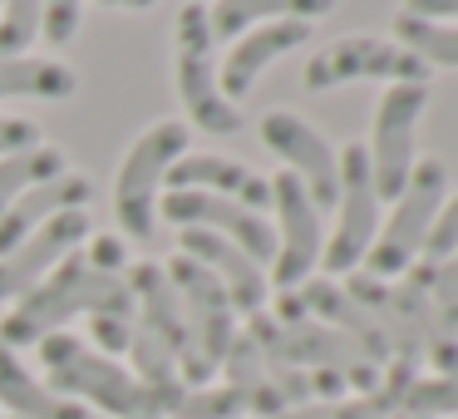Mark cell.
Here are the masks:
<instances>
[{"label": "cell", "mask_w": 458, "mask_h": 419, "mask_svg": "<svg viewBox=\"0 0 458 419\" xmlns=\"http://www.w3.org/2000/svg\"><path fill=\"white\" fill-rule=\"evenodd\" d=\"M74 316H139L129 291V242L119 232H94L89 247L70 252L30 296L15 301V311L0 321V346H40Z\"/></svg>", "instance_id": "cell-1"}, {"label": "cell", "mask_w": 458, "mask_h": 419, "mask_svg": "<svg viewBox=\"0 0 458 419\" xmlns=\"http://www.w3.org/2000/svg\"><path fill=\"white\" fill-rule=\"evenodd\" d=\"M40 365H45V375H50V389L64 399H80V405L89 399V405H99L104 415H114V419H163L148 389H143L119 360L99 355V350L84 346L80 336H64V330L45 336L40 340Z\"/></svg>", "instance_id": "cell-2"}, {"label": "cell", "mask_w": 458, "mask_h": 419, "mask_svg": "<svg viewBox=\"0 0 458 419\" xmlns=\"http://www.w3.org/2000/svg\"><path fill=\"white\" fill-rule=\"evenodd\" d=\"M448 198V168L438 158H419L404 192L389 202V218H379L375 247L365 257V277L399 281L414 261H424V242L434 232V218Z\"/></svg>", "instance_id": "cell-3"}, {"label": "cell", "mask_w": 458, "mask_h": 419, "mask_svg": "<svg viewBox=\"0 0 458 419\" xmlns=\"http://www.w3.org/2000/svg\"><path fill=\"white\" fill-rule=\"evenodd\" d=\"M188 153V124L163 119L123 153L119 178H114V218H119V237L148 242L153 222H158V188L168 168Z\"/></svg>", "instance_id": "cell-4"}, {"label": "cell", "mask_w": 458, "mask_h": 419, "mask_svg": "<svg viewBox=\"0 0 458 419\" xmlns=\"http://www.w3.org/2000/svg\"><path fill=\"white\" fill-rule=\"evenodd\" d=\"M173 80H178V99L192 124L208 133H242L237 104H227L217 84V60H212V25L208 5L188 0L178 11V30H173Z\"/></svg>", "instance_id": "cell-5"}, {"label": "cell", "mask_w": 458, "mask_h": 419, "mask_svg": "<svg viewBox=\"0 0 458 419\" xmlns=\"http://www.w3.org/2000/svg\"><path fill=\"white\" fill-rule=\"evenodd\" d=\"M163 271H168L173 291H178V301H182L188 340H192V370L182 375V385L198 389V385H208L212 370H217L222 355H227L232 336H237V311H232L227 286H222L202 261H192V257H182V252H178Z\"/></svg>", "instance_id": "cell-6"}, {"label": "cell", "mask_w": 458, "mask_h": 419, "mask_svg": "<svg viewBox=\"0 0 458 419\" xmlns=\"http://www.w3.org/2000/svg\"><path fill=\"white\" fill-rule=\"evenodd\" d=\"M379 232V192L375 178H369V158L365 143H350L340 149V198H335V232L326 237V252H320V267L326 277H350V271L365 267L369 247H375Z\"/></svg>", "instance_id": "cell-7"}, {"label": "cell", "mask_w": 458, "mask_h": 419, "mask_svg": "<svg viewBox=\"0 0 458 419\" xmlns=\"http://www.w3.org/2000/svg\"><path fill=\"white\" fill-rule=\"evenodd\" d=\"M428 109V84H385L375 104V129H369L365 158L369 178H375L379 202H394L404 192L409 173H414V133Z\"/></svg>", "instance_id": "cell-8"}, {"label": "cell", "mask_w": 458, "mask_h": 419, "mask_svg": "<svg viewBox=\"0 0 458 419\" xmlns=\"http://www.w3.org/2000/svg\"><path fill=\"white\" fill-rule=\"evenodd\" d=\"M271 316H276L281 330H286V346H291V355H296V365L316 370V375H335L345 389L375 395L379 365L355 346V340H345L340 330H330L326 321L310 316V311L301 306L296 291H281V296H276V311H271Z\"/></svg>", "instance_id": "cell-9"}, {"label": "cell", "mask_w": 458, "mask_h": 419, "mask_svg": "<svg viewBox=\"0 0 458 419\" xmlns=\"http://www.w3.org/2000/svg\"><path fill=\"white\" fill-rule=\"evenodd\" d=\"M306 90L326 94L340 90V84L355 80H385V84H428V64L414 60L404 45L379 40V35H340L326 50H316L306 60Z\"/></svg>", "instance_id": "cell-10"}, {"label": "cell", "mask_w": 458, "mask_h": 419, "mask_svg": "<svg viewBox=\"0 0 458 419\" xmlns=\"http://www.w3.org/2000/svg\"><path fill=\"white\" fill-rule=\"evenodd\" d=\"M271 212H276V261L271 277L281 291H296L310 281V271L320 267L326 252V227H320V208L310 202V192L301 188V178H291L286 168L271 178Z\"/></svg>", "instance_id": "cell-11"}, {"label": "cell", "mask_w": 458, "mask_h": 419, "mask_svg": "<svg viewBox=\"0 0 458 419\" xmlns=\"http://www.w3.org/2000/svg\"><path fill=\"white\" fill-rule=\"evenodd\" d=\"M257 133H261V143L286 163L291 178H301V188L310 192V202H316L320 212L335 208V198H340V153L330 149L301 114L271 109V114H261Z\"/></svg>", "instance_id": "cell-12"}, {"label": "cell", "mask_w": 458, "mask_h": 419, "mask_svg": "<svg viewBox=\"0 0 458 419\" xmlns=\"http://www.w3.org/2000/svg\"><path fill=\"white\" fill-rule=\"evenodd\" d=\"M94 237V222L89 208H70L60 218H50L45 227H35L21 247H11L0 257V301H21L60 267L70 252H80L84 242Z\"/></svg>", "instance_id": "cell-13"}, {"label": "cell", "mask_w": 458, "mask_h": 419, "mask_svg": "<svg viewBox=\"0 0 458 419\" xmlns=\"http://www.w3.org/2000/svg\"><path fill=\"white\" fill-rule=\"evenodd\" d=\"M163 218L178 222V227H202L227 237L232 247H242L257 267L276 261V227H271L261 212L242 208L232 198H212V192H168L163 198Z\"/></svg>", "instance_id": "cell-14"}, {"label": "cell", "mask_w": 458, "mask_h": 419, "mask_svg": "<svg viewBox=\"0 0 458 419\" xmlns=\"http://www.w3.org/2000/svg\"><path fill=\"white\" fill-rule=\"evenodd\" d=\"M168 192H212V198H232L242 208L261 212L271 208V178L251 173L247 163L227 158V153H182L168 168Z\"/></svg>", "instance_id": "cell-15"}, {"label": "cell", "mask_w": 458, "mask_h": 419, "mask_svg": "<svg viewBox=\"0 0 458 419\" xmlns=\"http://www.w3.org/2000/svg\"><path fill=\"white\" fill-rule=\"evenodd\" d=\"M182 257L202 261V267L212 271V277L227 286L232 296V311H242V316H257V311H267V267H257V261L247 257L242 247H232L227 237H217V232H202V227H182Z\"/></svg>", "instance_id": "cell-16"}, {"label": "cell", "mask_w": 458, "mask_h": 419, "mask_svg": "<svg viewBox=\"0 0 458 419\" xmlns=\"http://www.w3.org/2000/svg\"><path fill=\"white\" fill-rule=\"evenodd\" d=\"M306 40H310L306 21H271V25L247 30L242 40H232L227 60H222V70H217V84H222V94H227V104L247 99L251 84L261 80V70H267L271 60H281V55L301 50Z\"/></svg>", "instance_id": "cell-17"}, {"label": "cell", "mask_w": 458, "mask_h": 419, "mask_svg": "<svg viewBox=\"0 0 458 419\" xmlns=\"http://www.w3.org/2000/svg\"><path fill=\"white\" fill-rule=\"evenodd\" d=\"M129 291H133V306H139V326L153 330V336L173 350L178 375H188L192 370L188 316H182V301H178V291H173L168 271H163L158 261H139V267H129Z\"/></svg>", "instance_id": "cell-18"}, {"label": "cell", "mask_w": 458, "mask_h": 419, "mask_svg": "<svg viewBox=\"0 0 458 419\" xmlns=\"http://www.w3.org/2000/svg\"><path fill=\"white\" fill-rule=\"evenodd\" d=\"M296 296H301V306L310 311L316 321H326L330 330H340L345 340H355L360 350H365L375 365H385L389 360V336L379 330V321L369 316L365 306H360L355 296H350L340 281H330V277H310L306 286H296Z\"/></svg>", "instance_id": "cell-19"}, {"label": "cell", "mask_w": 458, "mask_h": 419, "mask_svg": "<svg viewBox=\"0 0 458 419\" xmlns=\"http://www.w3.org/2000/svg\"><path fill=\"white\" fill-rule=\"evenodd\" d=\"M89 192H94L89 178H80V173H60V178L21 192L11 208L0 212V257L11 247H21V242L30 237L35 227H45L50 218H60V212H70V208H89Z\"/></svg>", "instance_id": "cell-20"}, {"label": "cell", "mask_w": 458, "mask_h": 419, "mask_svg": "<svg viewBox=\"0 0 458 419\" xmlns=\"http://www.w3.org/2000/svg\"><path fill=\"white\" fill-rule=\"evenodd\" d=\"M335 11V0H212L208 5V25L212 40H242L247 30L271 21H320Z\"/></svg>", "instance_id": "cell-21"}, {"label": "cell", "mask_w": 458, "mask_h": 419, "mask_svg": "<svg viewBox=\"0 0 458 419\" xmlns=\"http://www.w3.org/2000/svg\"><path fill=\"white\" fill-rule=\"evenodd\" d=\"M0 405L11 409L15 419H89V409L80 399H64L50 385H40L21 365V355L5 346H0Z\"/></svg>", "instance_id": "cell-22"}, {"label": "cell", "mask_w": 458, "mask_h": 419, "mask_svg": "<svg viewBox=\"0 0 458 419\" xmlns=\"http://www.w3.org/2000/svg\"><path fill=\"white\" fill-rule=\"evenodd\" d=\"M222 370H227V389L242 399V409H247V415L271 419V415H281V409H291L286 399L276 395V385H271L267 365H261L257 340H251L247 330H237V336H232L227 355H222Z\"/></svg>", "instance_id": "cell-23"}, {"label": "cell", "mask_w": 458, "mask_h": 419, "mask_svg": "<svg viewBox=\"0 0 458 419\" xmlns=\"http://www.w3.org/2000/svg\"><path fill=\"white\" fill-rule=\"evenodd\" d=\"M74 84V70L60 60H0V99H70Z\"/></svg>", "instance_id": "cell-24"}, {"label": "cell", "mask_w": 458, "mask_h": 419, "mask_svg": "<svg viewBox=\"0 0 458 419\" xmlns=\"http://www.w3.org/2000/svg\"><path fill=\"white\" fill-rule=\"evenodd\" d=\"M434 316H438V336L428 350L434 375H454L458 370V252L444 261H434Z\"/></svg>", "instance_id": "cell-25"}, {"label": "cell", "mask_w": 458, "mask_h": 419, "mask_svg": "<svg viewBox=\"0 0 458 419\" xmlns=\"http://www.w3.org/2000/svg\"><path fill=\"white\" fill-rule=\"evenodd\" d=\"M60 173H70V168H64V153L50 149V143H35V149L5 153V158H0V212L11 208L21 192L40 188V183L60 178Z\"/></svg>", "instance_id": "cell-26"}, {"label": "cell", "mask_w": 458, "mask_h": 419, "mask_svg": "<svg viewBox=\"0 0 458 419\" xmlns=\"http://www.w3.org/2000/svg\"><path fill=\"white\" fill-rule=\"evenodd\" d=\"M394 45H404L414 60L428 70H458V25L454 21H419V15H399L394 21Z\"/></svg>", "instance_id": "cell-27"}, {"label": "cell", "mask_w": 458, "mask_h": 419, "mask_svg": "<svg viewBox=\"0 0 458 419\" xmlns=\"http://www.w3.org/2000/svg\"><path fill=\"white\" fill-rule=\"evenodd\" d=\"M40 40V0H0V60H21Z\"/></svg>", "instance_id": "cell-28"}, {"label": "cell", "mask_w": 458, "mask_h": 419, "mask_svg": "<svg viewBox=\"0 0 458 419\" xmlns=\"http://www.w3.org/2000/svg\"><path fill=\"white\" fill-rule=\"evenodd\" d=\"M404 415H424V419H458V370L454 375H419L404 395Z\"/></svg>", "instance_id": "cell-29"}, {"label": "cell", "mask_w": 458, "mask_h": 419, "mask_svg": "<svg viewBox=\"0 0 458 419\" xmlns=\"http://www.w3.org/2000/svg\"><path fill=\"white\" fill-rule=\"evenodd\" d=\"M242 415H247V409H242V399L232 395L227 385H217V389L212 385L192 389L188 385V395L178 399V409H173L168 419H242Z\"/></svg>", "instance_id": "cell-30"}, {"label": "cell", "mask_w": 458, "mask_h": 419, "mask_svg": "<svg viewBox=\"0 0 458 419\" xmlns=\"http://www.w3.org/2000/svg\"><path fill=\"white\" fill-rule=\"evenodd\" d=\"M84 21V0H40V40L70 45L80 35Z\"/></svg>", "instance_id": "cell-31"}, {"label": "cell", "mask_w": 458, "mask_h": 419, "mask_svg": "<svg viewBox=\"0 0 458 419\" xmlns=\"http://www.w3.org/2000/svg\"><path fill=\"white\" fill-rule=\"evenodd\" d=\"M454 252H458V192H448L438 218H434V232H428V242H424V261H444V257H454Z\"/></svg>", "instance_id": "cell-32"}, {"label": "cell", "mask_w": 458, "mask_h": 419, "mask_svg": "<svg viewBox=\"0 0 458 419\" xmlns=\"http://www.w3.org/2000/svg\"><path fill=\"white\" fill-rule=\"evenodd\" d=\"M35 124L30 119H0V158L5 153H21V149H35Z\"/></svg>", "instance_id": "cell-33"}, {"label": "cell", "mask_w": 458, "mask_h": 419, "mask_svg": "<svg viewBox=\"0 0 458 419\" xmlns=\"http://www.w3.org/2000/svg\"><path fill=\"white\" fill-rule=\"evenodd\" d=\"M404 15H419V21H454L458 25V0H409Z\"/></svg>", "instance_id": "cell-34"}, {"label": "cell", "mask_w": 458, "mask_h": 419, "mask_svg": "<svg viewBox=\"0 0 458 419\" xmlns=\"http://www.w3.org/2000/svg\"><path fill=\"white\" fill-rule=\"evenodd\" d=\"M271 419H335V405L310 399V405H291V409H281V415H271Z\"/></svg>", "instance_id": "cell-35"}, {"label": "cell", "mask_w": 458, "mask_h": 419, "mask_svg": "<svg viewBox=\"0 0 458 419\" xmlns=\"http://www.w3.org/2000/svg\"><path fill=\"white\" fill-rule=\"evenodd\" d=\"M119 5H133V11H148V5H158V0H119Z\"/></svg>", "instance_id": "cell-36"}, {"label": "cell", "mask_w": 458, "mask_h": 419, "mask_svg": "<svg viewBox=\"0 0 458 419\" xmlns=\"http://www.w3.org/2000/svg\"><path fill=\"white\" fill-rule=\"evenodd\" d=\"M99 5H119V0H99Z\"/></svg>", "instance_id": "cell-37"}]
</instances>
